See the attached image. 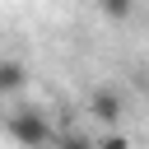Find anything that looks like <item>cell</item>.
<instances>
[{
  "label": "cell",
  "instance_id": "obj_1",
  "mask_svg": "<svg viewBox=\"0 0 149 149\" xmlns=\"http://www.w3.org/2000/svg\"><path fill=\"white\" fill-rule=\"evenodd\" d=\"M9 135H14V144H23V149H42V144L51 140V126H47L42 112L23 107V112H9Z\"/></svg>",
  "mask_w": 149,
  "mask_h": 149
},
{
  "label": "cell",
  "instance_id": "obj_2",
  "mask_svg": "<svg viewBox=\"0 0 149 149\" xmlns=\"http://www.w3.org/2000/svg\"><path fill=\"white\" fill-rule=\"evenodd\" d=\"M88 116H93L98 126H116V121H121V93H116L112 84L93 88V93H88Z\"/></svg>",
  "mask_w": 149,
  "mask_h": 149
},
{
  "label": "cell",
  "instance_id": "obj_3",
  "mask_svg": "<svg viewBox=\"0 0 149 149\" xmlns=\"http://www.w3.org/2000/svg\"><path fill=\"white\" fill-rule=\"evenodd\" d=\"M23 79H28L23 61H14V56H9V61H0V88H5V93H19V88H23Z\"/></svg>",
  "mask_w": 149,
  "mask_h": 149
},
{
  "label": "cell",
  "instance_id": "obj_4",
  "mask_svg": "<svg viewBox=\"0 0 149 149\" xmlns=\"http://www.w3.org/2000/svg\"><path fill=\"white\" fill-rule=\"evenodd\" d=\"M98 9L112 19V23H121V19H130V9H135V0H98Z\"/></svg>",
  "mask_w": 149,
  "mask_h": 149
},
{
  "label": "cell",
  "instance_id": "obj_5",
  "mask_svg": "<svg viewBox=\"0 0 149 149\" xmlns=\"http://www.w3.org/2000/svg\"><path fill=\"white\" fill-rule=\"evenodd\" d=\"M61 149H93V140H84V135H70V140H65Z\"/></svg>",
  "mask_w": 149,
  "mask_h": 149
},
{
  "label": "cell",
  "instance_id": "obj_6",
  "mask_svg": "<svg viewBox=\"0 0 149 149\" xmlns=\"http://www.w3.org/2000/svg\"><path fill=\"white\" fill-rule=\"evenodd\" d=\"M102 149H130V144H126V140H121V135H112V140H107V144H102Z\"/></svg>",
  "mask_w": 149,
  "mask_h": 149
}]
</instances>
